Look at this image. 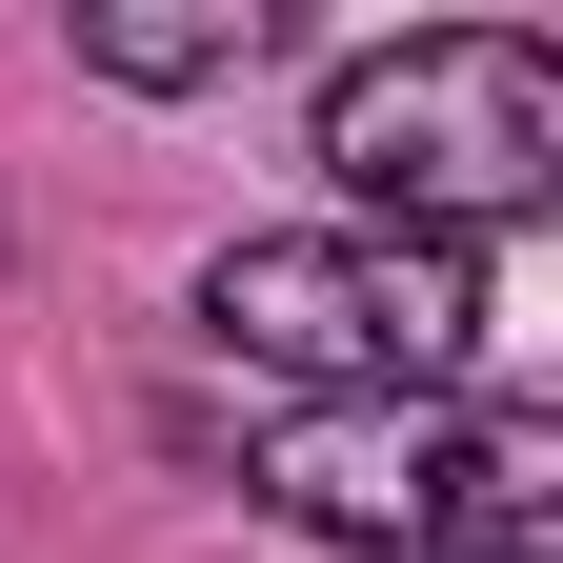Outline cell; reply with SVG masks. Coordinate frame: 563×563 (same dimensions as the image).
<instances>
[{"label":"cell","mask_w":563,"mask_h":563,"mask_svg":"<svg viewBox=\"0 0 563 563\" xmlns=\"http://www.w3.org/2000/svg\"><path fill=\"white\" fill-rule=\"evenodd\" d=\"M322 181L363 201L383 242L543 222V201H563V41H523V21H422V41H363V60L322 81Z\"/></svg>","instance_id":"6da1fadb"},{"label":"cell","mask_w":563,"mask_h":563,"mask_svg":"<svg viewBox=\"0 0 563 563\" xmlns=\"http://www.w3.org/2000/svg\"><path fill=\"white\" fill-rule=\"evenodd\" d=\"M201 322L282 363L302 402H463L483 363V262L463 242H383V222H302V242H222Z\"/></svg>","instance_id":"7a4b0ae2"},{"label":"cell","mask_w":563,"mask_h":563,"mask_svg":"<svg viewBox=\"0 0 563 563\" xmlns=\"http://www.w3.org/2000/svg\"><path fill=\"white\" fill-rule=\"evenodd\" d=\"M463 443H483L463 402H282L262 422V504L363 543V563H422L463 523Z\"/></svg>","instance_id":"3957f363"},{"label":"cell","mask_w":563,"mask_h":563,"mask_svg":"<svg viewBox=\"0 0 563 563\" xmlns=\"http://www.w3.org/2000/svg\"><path fill=\"white\" fill-rule=\"evenodd\" d=\"M81 60H101V81H222V60H262V0H242V21H162V0H81Z\"/></svg>","instance_id":"277c9868"},{"label":"cell","mask_w":563,"mask_h":563,"mask_svg":"<svg viewBox=\"0 0 563 563\" xmlns=\"http://www.w3.org/2000/svg\"><path fill=\"white\" fill-rule=\"evenodd\" d=\"M422 563H443V543H422Z\"/></svg>","instance_id":"5b68a950"}]
</instances>
